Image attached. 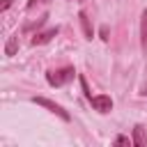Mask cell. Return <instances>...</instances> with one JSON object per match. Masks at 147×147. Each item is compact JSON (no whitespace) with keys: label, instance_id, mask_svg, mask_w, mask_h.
I'll return each instance as SVG.
<instances>
[{"label":"cell","instance_id":"6da1fadb","mask_svg":"<svg viewBox=\"0 0 147 147\" xmlns=\"http://www.w3.org/2000/svg\"><path fill=\"white\" fill-rule=\"evenodd\" d=\"M74 76H76L74 67H62V69L48 71V74H46V80H48V85H53V87H62V85H67L69 80H74Z\"/></svg>","mask_w":147,"mask_h":147},{"label":"cell","instance_id":"7a4b0ae2","mask_svg":"<svg viewBox=\"0 0 147 147\" xmlns=\"http://www.w3.org/2000/svg\"><path fill=\"white\" fill-rule=\"evenodd\" d=\"M32 103H37V106H44V108H48L51 113H55L60 119H64V122H69L71 119V115L60 106V103H55V101H51V99H46V96H32Z\"/></svg>","mask_w":147,"mask_h":147},{"label":"cell","instance_id":"3957f363","mask_svg":"<svg viewBox=\"0 0 147 147\" xmlns=\"http://www.w3.org/2000/svg\"><path fill=\"white\" fill-rule=\"evenodd\" d=\"M90 103H92V108L96 113H110L113 110V99L108 94H96V96L90 99Z\"/></svg>","mask_w":147,"mask_h":147},{"label":"cell","instance_id":"277c9868","mask_svg":"<svg viewBox=\"0 0 147 147\" xmlns=\"http://www.w3.org/2000/svg\"><path fill=\"white\" fill-rule=\"evenodd\" d=\"M60 32V28L55 25V28H48V30H44V32H37L34 37H32V46H41V44H48L55 34Z\"/></svg>","mask_w":147,"mask_h":147},{"label":"cell","instance_id":"5b68a950","mask_svg":"<svg viewBox=\"0 0 147 147\" xmlns=\"http://www.w3.org/2000/svg\"><path fill=\"white\" fill-rule=\"evenodd\" d=\"M133 145L136 147H147V133H145V126H140V124H136L133 126Z\"/></svg>","mask_w":147,"mask_h":147},{"label":"cell","instance_id":"8992f818","mask_svg":"<svg viewBox=\"0 0 147 147\" xmlns=\"http://www.w3.org/2000/svg\"><path fill=\"white\" fill-rule=\"evenodd\" d=\"M78 18H80V28H83V32H85V39H92V37H94V30H92V23H90L87 14H85V11H80V14H78Z\"/></svg>","mask_w":147,"mask_h":147},{"label":"cell","instance_id":"52a82bcc","mask_svg":"<svg viewBox=\"0 0 147 147\" xmlns=\"http://www.w3.org/2000/svg\"><path fill=\"white\" fill-rule=\"evenodd\" d=\"M16 51H18V34H11L5 44V55L11 57V55H16Z\"/></svg>","mask_w":147,"mask_h":147},{"label":"cell","instance_id":"ba28073f","mask_svg":"<svg viewBox=\"0 0 147 147\" xmlns=\"http://www.w3.org/2000/svg\"><path fill=\"white\" fill-rule=\"evenodd\" d=\"M140 41H142V51L147 53V9L142 11V18H140Z\"/></svg>","mask_w":147,"mask_h":147},{"label":"cell","instance_id":"9c48e42d","mask_svg":"<svg viewBox=\"0 0 147 147\" xmlns=\"http://www.w3.org/2000/svg\"><path fill=\"white\" fill-rule=\"evenodd\" d=\"M78 80H80V87H83L85 96H87V99H92V92H90V87H87V80H85V76H78Z\"/></svg>","mask_w":147,"mask_h":147},{"label":"cell","instance_id":"30bf717a","mask_svg":"<svg viewBox=\"0 0 147 147\" xmlns=\"http://www.w3.org/2000/svg\"><path fill=\"white\" fill-rule=\"evenodd\" d=\"M99 34H101L103 41H108V25H101V28H99Z\"/></svg>","mask_w":147,"mask_h":147},{"label":"cell","instance_id":"8fae6325","mask_svg":"<svg viewBox=\"0 0 147 147\" xmlns=\"http://www.w3.org/2000/svg\"><path fill=\"white\" fill-rule=\"evenodd\" d=\"M115 142H117V145H129V142L133 145V140H129L126 136H117V140H115Z\"/></svg>","mask_w":147,"mask_h":147},{"label":"cell","instance_id":"7c38bea8","mask_svg":"<svg viewBox=\"0 0 147 147\" xmlns=\"http://www.w3.org/2000/svg\"><path fill=\"white\" fill-rule=\"evenodd\" d=\"M11 5H14V0H5V2L0 5V11H7V9L11 7Z\"/></svg>","mask_w":147,"mask_h":147},{"label":"cell","instance_id":"4fadbf2b","mask_svg":"<svg viewBox=\"0 0 147 147\" xmlns=\"http://www.w3.org/2000/svg\"><path fill=\"white\" fill-rule=\"evenodd\" d=\"M44 2H46V0H30V2H28V9H32L34 5H44Z\"/></svg>","mask_w":147,"mask_h":147},{"label":"cell","instance_id":"5bb4252c","mask_svg":"<svg viewBox=\"0 0 147 147\" xmlns=\"http://www.w3.org/2000/svg\"><path fill=\"white\" fill-rule=\"evenodd\" d=\"M142 94H147V87H145V90H142Z\"/></svg>","mask_w":147,"mask_h":147}]
</instances>
